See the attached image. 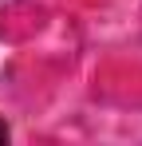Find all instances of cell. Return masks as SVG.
<instances>
[{
  "instance_id": "cell-1",
  "label": "cell",
  "mask_w": 142,
  "mask_h": 146,
  "mask_svg": "<svg viewBox=\"0 0 142 146\" xmlns=\"http://www.w3.org/2000/svg\"><path fill=\"white\" fill-rule=\"evenodd\" d=\"M4 138H8V126H4V119H0V142H4Z\"/></svg>"
}]
</instances>
